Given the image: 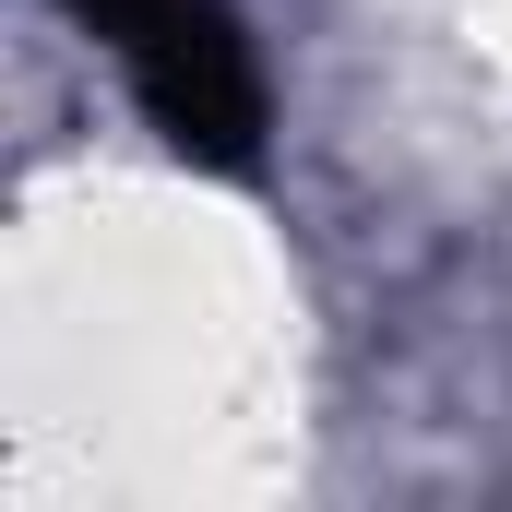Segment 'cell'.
<instances>
[{
    "instance_id": "obj_1",
    "label": "cell",
    "mask_w": 512,
    "mask_h": 512,
    "mask_svg": "<svg viewBox=\"0 0 512 512\" xmlns=\"http://www.w3.org/2000/svg\"><path fill=\"white\" fill-rule=\"evenodd\" d=\"M108 60H120L131 108L155 143L203 179H251L262 167V60L227 0H60Z\"/></svg>"
}]
</instances>
